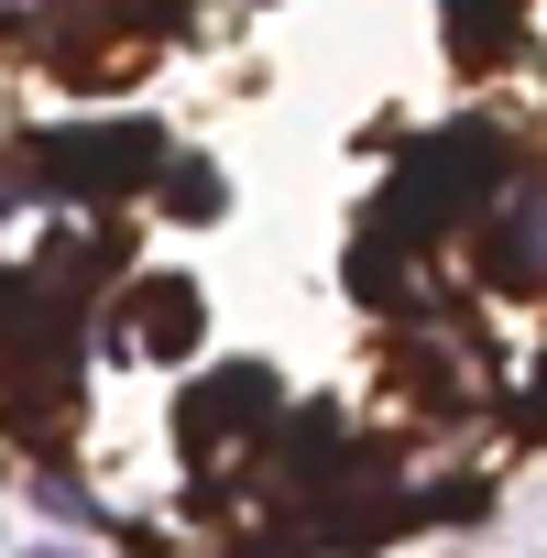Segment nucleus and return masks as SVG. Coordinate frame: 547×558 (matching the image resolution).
Wrapping results in <instances>:
<instances>
[{"label": "nucleus", "mask_w": 547, "mask_h": 558, "mask_svg": "<svg viewBox=\"0 0 547 558\" xmlns=\"http://www.w3.org/2000/svg\"><path fill=\"white\" fill-rule=\"evenodd\" d=\"M23 165H34L45 186H66L77 208H121V197L154 186L165 132H154V121H45V132L23 143Z\"/></svg>", "instance_id": "nucleus-1"}, {"label": "nucleus", "mask_w": 547, "mask_h": 558, "mask_svg": "<svg viewBox=\"0 0 547 558\" xmlns=\"http://www.w3.org/2000/svg\"><path fill=\"white\" fill-rule=\"evenodd\" d=\"M503 132L493 121H460V132H438L416 165H405V186L384 197V219L394 230H449V219H471V208H493V186H503Z\"/></svg>", "instance_id": "nucleus-2"}, {"label": "nucleus", "mask_w": 547, "mask_h": 558, "mask_svg": "<svg viewBox=\"0 0 547 558\" xmlns=\"http://www.w3.org/2000/svg\"><path fill=\"white\" fill-rule=\"evenodd\" d=\"M274 416H285L274 373H263V362H219V373H197V384L175 395V449H186V460H219L230 438H263Z\"/></svg>", "instance_id": "nucleus-3"}, {"label": "nucleus", "mask_w": 547, "mask_h": 558, "mask_svg": "<svg viewBox=\"0 0 547 558\" xmlns=\"http://www.w3.org/2000/svg\"><path fill=\"white\" fill-rule=\"evenodd\" d=\"M197 340H208V307H197L186 274H154V286H132V351H143V362H186Z\"/></svg>", "instance_id": "nucleus-4"}, {"label": "nucleus", "mask_w": 547, "mask_h": 558, "mask_svg": "<svg viewBox=\"0 0 547 558\" xmlns=\"http://www.w3.org/2000/svg\"><path fill=\"white\" fill-rule=\"evenodd\" d=\"M514 12H525V0H449V56H460V66L514 56Z\"/></svg>", "instance_id": "nucleus-5"}, {"label": "nucleus", "mask_w": 547, "mask_h": 558, "mask_svg": "<svg viewBox=\"0 0 547 558\" xmlns=\"http://www.w3.org/2000/svg\"><path fill=\"white\" fill-rule=\"evenodd\" d=\"M219 197H230V186H219L208 154H165V165H154V208H165V219H219Z\"/></svg>", "instance_id": "nucleus-6"}, {"label": "nucleus", "mask_w": 547, "mask_h": 558, "mask_svg": "<svg viewBox=\"0 0 547 558\" xmlns=\"http://www.w3.org/2000/svg\"><path fill=\"white\" fill-rule=\"evenodd\" d=\"M23 558H77V547H23Z\"/></svg>", "instance_id": "nucleus-7"}]
</instances>
